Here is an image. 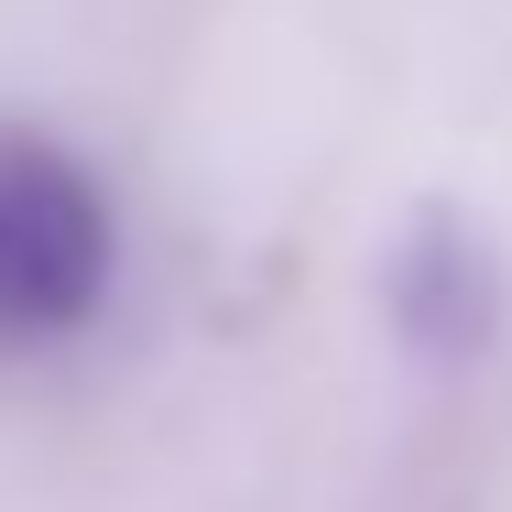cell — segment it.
Returning <instances> with one entry per match:
<instances>
[{
	"mask_svg": "<svg viewBox=\"0 0 512 512\" xmlns=\"http://www.w3.org/2000/svg\"><path fill=\"white\" fill-rule=\"evenodd\" d=\"M109 273V229L99 207L77 197L55 164H0V327L11 338H33V327H66V316H88Z\"/></svg>",
	"mask_w": 512,
	"mask_h": 512,
	"instance_id": "6da1fadb",
	"label": "cell"
}]
</instances>
